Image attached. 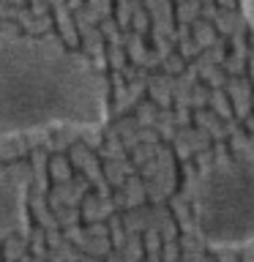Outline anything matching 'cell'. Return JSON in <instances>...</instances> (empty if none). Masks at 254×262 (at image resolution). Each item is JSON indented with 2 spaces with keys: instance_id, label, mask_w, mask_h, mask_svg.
<instances>
[{
  "instance_id": "obj_2",
  "label": "cell",
  "mask_w": 254,
  "mask_h": 262,
  "mask_svg": "<svg viewBox=\"0 0 254 262\" xmlns=\"http://www.w3.org/2000/svg\"><path fill=\"white\" fill-rule=\"evenodd\" d=\"M194 221L202 241L216 249L254 243V161L213 164L194 188Z\"/></svg>"
},
{
  "instance_id": "obj_1",
  "label": "cell",
  "mask_w": 254,
  "mask_h": 262,
  "mask_svg": "<svg viewBox=\"0 0 254 262\" xmlns=\"http://www.w3.org/2000/svg\"><path fill=\"white\" fill-rule=\"evenodd\" d=\"M107 79L49 38L0 33V139L107 123Z\"/></svg>"
},
{
  "instance_id": "obj_4",
  "label": "cell",
  "mask_w": 254,
  "mask_h": 262,
  "mask_svg": "<svg viewBox=\"0 0 254 262\" xmlns=\"http://www.w3.org/2000/svg\"><path fill=\"white\" fill-rule=\"evenodd\" d=\"M241 8H243V16H246V22L254 28V0H241Z\"/></svg>"
},
{
  "instance_id": "obj_3",
  "label": "cell",
  "mask_w": 254,
  "mask_h": 262,
  "mask_svg": "<svg viewBox=\"0 0 254 262\" xmlns=\"http://www.w3.org/2000/svg\"><path fill=\"white\" fill-rule=\"evenodd\" d=\"M28 172L0 167V237L28 232Z\"/></svg>"
}]
</instances>
